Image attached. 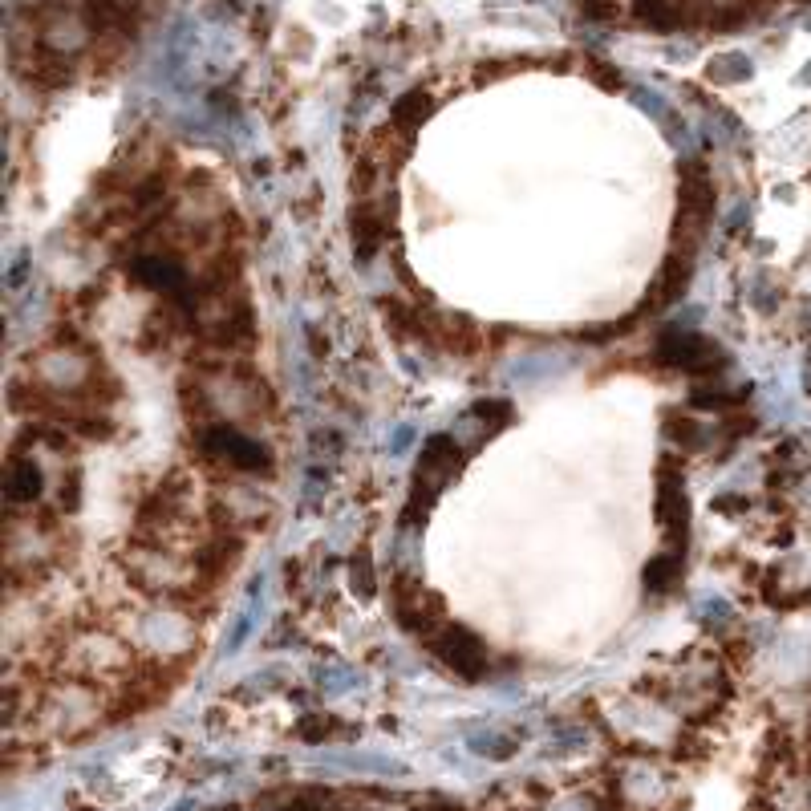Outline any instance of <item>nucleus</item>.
I'll return each mask as SVG.
<instances>
[{
  "mask_svg": "<svg viewBox=\"0 0 811 811\" xmlns=\"http://www.w3.org/2000/svg\"><path fill=\"white\" fill-rule=\"evenodd\" d=\"M463 467V447L451 438V434H434L426 438L422 447V459H418V471H414V487H410V507H406V520H422V515L434 507L438 491L447 487V479H455Z\"/></svg>",
  "mask_w": 811,
  "mask_h": 811,
  "instance_id": "f257e3e1",
  "label": "nucleus"
},
{
  "mask_svg": "<svg viewBox=\"0 0 811 811\" xmlns=\"http://www.w3.org/2000/svg\"><path fill=\"white\" fill-rule=\"evenodd\" d=\"M195 442H199V451L207 455V459H215V463H228V467H236V471H260V475H268L272 471V459H268V451L260 447L256 438H248L244 430H236V426H228V422H211V426H199V434H195Z\"/></svg>",
  "mask_w": 811,
  "mask_h": 811,
  "instance_id": "f03ea898",
  "label": "nucleus"
},
{
  "mask_svg": "<svg viewBox=\"0 0 811 811\" xmlns=\"http://www.w3.org/2000/svg\"><path fill=\"white\" fill-rule=\"evenodd\" d=\"M390 605H394V617L406 633H418V637H438L442 629V601L434 593H426V588L410 576H398L394 580V593H390Z\"/></svg>",
  "mask_w": 811,
  "mask_h": 811,
  "instance_id": "7ed1b4c3",
  "label": "nucleus"
},
{
  "mask_svg": "<svg viewBox=\"0 0 811 811\" xmlns=\"http://www.w3.org/2000/svg\"><path fill=\"white\" fill-rule=\"evenodd\" d=\"M430 649L442 657V666H451L459 678H479L487 670V645L467 625H442V633L430 637Z\"/></svg>",
  "mask_w": 811,
  "mask_h": 811,
  "instance_id": "20e7f679",
  "label": "nucleus"
},
{
  "mask_svg": "<svg viewBox=\"0 0 811 811\" xmlns=\"http://www.w3.org/2000/svg\"><path fill=\"white\" fill-rule=\"evenodd\" d=\"M657 357L686 374H718L726 365V353L702 333H666L657 345Z\"/></svg>",
  "mask_w": 811,
  "mask_h": 811,
  "instance_id": "39448f33",
  "label": "nucleus"
},
{
  "mask_svg": "<svg viewBox=\"0 0 811 811\" xmlns=\"http://www.w3.org/2000/svg\"><path fill=\"white\" fill-rule=\"evenodd\" d=\"M130 276L146 288L163 292V297H175V301H187L191 305V280H187V268L179 256L171 252H155V256H138L130 264Z\"/></svg>",
  "mask_w": 811,
  "mask_h": 811,
  "instance_id": "423d86ee",
  "label": "nucleus"
},
{
  "mask_svg": "<svg viewBox=\"0 0 811 811\" xmlns=\"http://www.w3.org/2000/svg\"><path fill=\"white\" fill-rule=\"evenodd\" d=\"M686 515H690V507H686L682 475L674 471V463H666V467L657 471V524L666 528L670 536H678V544H682V536H686Z\"/></svg>",
  "mask_w": 811,
  "mask_h": 811,
  "instance_id": "0eeeda50",
  "label": "nucleus"
},
{
  "mask_svg": "<svg viewBox=\"0 0 811 811\" xmlns=\"http://www.w3.org/2000/svg\"><path fill=\"white\" fill-rule=\"evenodd\" d=\"M45 491V475L33 459H13L9 467V479H5V495H9V507L17 503H37Z\"/></svg>",
  "mask_w": 811,
  "mask_h": 811,
  "instance_id": "6e6552de",
  "label": "nucleus"
},
{
  "mask_svg": "<svg viewBox=\"0 0 811 811\" xmlns=\"http://www.w3.org/2000/svg\"><path fill=\"white\" fill-rule=\"evenodd\" d=\"M690 280V256H670L666 260V272H661L653 280V292H649V305L645 309H661V305H670L682 297V288Z\"/></svg>",
  "mask_w": 811,
  "mask_h": 811,
  "instance_id": "1a4fd4ad",
  "label": "nucleus"
},
{
  "mask_svg": "<svg viewBox=\"0 0 811 811\" xmlns=\"http://www.w3.org/2000/svg\"><path fill=\"white\" fill-rule=\"evenodd\" d=\"M430 114H434V98H430L426 90H410V94H402L398 106H394V126H398L402 134H414Z\"/></svg>",
  "mask_w": 811,
  "mask_h": 811,
  "instance_id": "9d476101",
  "label": "nucleus"
},
{
  "mask_svg": "<svg viewBox=\"0 0 811 811\" xmlns=\"http://www.w3.org/2000/svg\"><path fill=\"white\" fill-rule=\"evenodd\" d=\"M674 584H678V560L674 556H657L645 564V588L653 597H666Z\"/></svg>",
  "mask_w": 811,
  "mask_h": 811,
  "instance_id": "9b49d317",
  "label": "nucleus"
},
{
  "mask_svg": "<svg viewBox=\"0 0 811 811\" xmlns=\"http://www.w3.org/2000/svg\"><path fill=\"white\" fill-rule=\"evenodd\" d=\"M670 438L678 442V447H686V451H702L706 447V434H698V426L690 418H674L670 422Z\"/></svg>",
  "mask_w": 811,
  "mask_h": 811,
  "instance_id": "f8f14e48",
  "label": "nucleus"
},
{
  "mask_svg": "<svg viewBox=\"0 0 811 811\" xmlns=\"http://www.w3.org/2000/svg\"><path fill=\"white\" fill-rule=\"evenodd\" d=\"M580 17H588V21H617L621 17V9H617V0H580Z\"/></svg>",
  "mask_w": 811,
  "mask_h": 811,
  "instance_id": "ddd939ff",
  "label": "nucleus"
},
{
  "mask_svg": "<svg viewBox=\"0 0 811 811\" xmlns=\"http://www.w3.org/2000/svg\"><path fill=\"white\" fill-rule=\"evenodd\" d=\"M284 811H333V795H317V791H309V795H301V799H292Z\"/></svg>",
  "mask_w": 811,
  "mask_h": 811,
  "instance_id": "4468645a",
  "label": "nucleus"
},
{
  "mask_svg": "<svg viewBox=\"0 0 811 811\" xmlns=\"http://www.w3.org/2000/svg\"><path fill=\"white\" fill-rule=\"evenodd\" d=\"M471 414L483 418V422H491V426H503V422L511 418V406H507V402H479Z\"/></svg>",
  "mask_w": 811,
  "mask_h": 811,
  "instance_id": "2eb2a0df",
  "label": "nucleus"
}]
</instances>
